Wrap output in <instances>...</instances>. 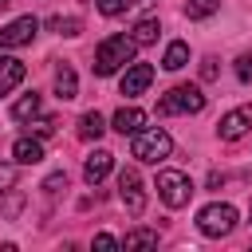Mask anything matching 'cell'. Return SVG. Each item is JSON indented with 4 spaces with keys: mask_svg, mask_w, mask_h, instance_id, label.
<instances>
[{
    "mask_svg": "<svg viewBox=\"0 0 252 252\" xmlns=\"http://www.w3.org/2000/svg\"><path fill=\"white\" fill-rule=\"evenodd\" d=\"M134 47H138L134 35H106V39L94 47V63H91L94 75L106 79V75H114L118 67H126V63L134 59Z\"/></svg>",
    "mask_w": 252,
    "mask_h": 252,
    "instance_id": "1",
    "label": "cell"
},
{
    "mask_svg": "<svg viewBox=\"0 0 252 252\" xmlns=\"http://www.w3.org/2000/svg\"><path fill=\"white\" fill-rule=\"evenodd\" d=\"M169 150H173V138L165 134V130H138L134 134V146H130V154L138 158V161H150V165H158L161 158H169Z\"/></svg>",
    "mask_w": 252,
    "mask_h": 252,
    "instance_id": "2",
    "label": "cell"
},
{
    "mask_svg": "<svg viewBox=\"0 0 252 252\" xmlns=\"http://www.w3.org/2000/svg\"><path fill=\"white\" fill-rule=\"evenodd\" d=\"M201 110H205V94L193 83L173 87L165 98H158V114H201Z\"/></svg>",
    "mask_w": 252,
    "mask_h": 252,
    "instance_id": "3",
    "label": "cell"
},
{
    "mask_svg": "<svg viewBox=\"0 0 252 252\" xmlns=\"http://www.w3.org/2000/svg\"><path fill=\"white\" fill-rule=\"evenodd\" d=\"M158 197H161L169 209L189 205V197H193V181H189V173H181V169H161V173H158Z\"/></svg>",
    "mask_w": 252,
    "mask_h": 252,
    "instance_id": "4",
    "label": "cell"
},
{
    "mask_svg": "<svg viewBox=\"0 0 252 252\" xmlns=\"http://www.w3.org/2000/svg\"><path fill=\"white\" fill-rule=\"evenodd\" d=\"M197 228L205 236H228L236 228V209L232 205H205L197 213Z\"/></svg>",
    "mask_w": 252,
    "mask_h": 252,
    "instance_id": "5",
    "label": "cell"
},
{
    "mask_svg": "<svg viewBox=\"0 0 252 252\" xmlns=\"http://www.w3.org/2000/svg\"><path fill=\"white\" fill-rule=\"evenodd\" d=\"M118 197H122V205H126L130 217H142L146 213V189H142L138 169H122L118 173Z\"/></svg>",
    "mask_w": 252,
    "mask_h": 252,
    "instance_id": "6",
    "label": "cell"
},
{
    "mask_svg": "<svg viewBox=\"0 0 252 252\" xmlns=\"http://www.w3.org/2000/svg\"><path fill=\"white\" fill-rule=\"evenodd\" d=\"M35 32H39L35 16H20V20H12L8 28H0V47H24V43L35 39Z\"/></svg>",
    "mask_w": 252,
    "mask_h": 252,
    "instance_id": "7",
    "label": "cell"
},
{
    "mask_svg": "<svg viewBox=\"0 0 252 252\" xmlns=\"http://www.w3.org/2000/svg\"><path fill=\"white\" fill-rule=\"evenodd\" d=\"M248 126H252V106H236V110H228V114L217 122V134H220L224 142H236V138L248 134Z\"/></svg>",
    "mask_w": 252,
    "mask_h": 252,
    "instance_id": "8",
    "label": "cell"
},
{
    "mask_svg": "<svg viewBox=\"0 0 252 252\" xmlns=\"http://www.w3.org/2000/svg\"><path fill=\"white\" fill-rule=\"evenodd\" d=\"M150 83H154V67H150V63H134V67L122 75V87H118V91H122L126 98H134V94H142Z\"/></svg>",
    "mask_w": 252,
    "mask_h": 252,
    "instance_id": "9",
    "label": "cell"
},
{
    "mask_svg": "<svg viewBox=\"0 0 252 252\" xmlns=\"http://www.w3.org/2000/svg\"><path fill=\"white\" fill-rule=\"evenodd\" d=\"M110 165H114V154H110V150H94V154L87 158V165H83V177H87L91 185H98V181L110 173Z\"/></svg>",
    "mask_w": 252,
    "mask_h": 252,
    "instance_id": "10",
    "label": "cell"
},
{
    "mask_svg": "<svg viewBox=\"0 0 252 252\" xmlns=\"http://www.w3.org/2000/svg\"><path fill=\"white\" fill-rule=\"evenodd\" d=\"M24 75H28V67H24L20 59L0 55V94H8L12 87H20V83H24Z\"/></svg>",
    "mask_w": 252,
    "mask_h": 252,
    "instance_id": "11",
    "label": "cell"
},
{
    "mask_svg": "<svg viewBox=\"0 0 252 252\" xmlns=\"http://www.w3.org/2000/svg\"><path fill=\"white\" fill-rule=\"evenodd\" d=\"M142 126H146V110H138V106H122L114 114V130L118 134H138Z\"/></svg>",
    "mask_w": 252,
    "mask_h": 252,
    "instance_id": "12",
    "label": "cell"
},
{
    "mask_svg": "<svg viewBox=\"0 0 252 252\" xmlns=\"http://www.w3.org/2000/svg\"><path fill=\"white\" fill-rule=\"evenodd\" d=\"M12 158H16L20 165H35V161H43V146H39V138H16Z\"/></svg>",
    "mask_w": 252,
    "mask_h": 252,
    "instance_id": "13",
    "label": "cell"
},
{
    "mask_svg": "<svg viewBox=\"0 0 252 252\" xmlns=\"http://www.w3.org/2000/svg\"><path fill=\"white\" fill-rule=\"evenodd\" d=\"M55 94H59L63 102H71V98L79 94V79H75V71H71L67 63H63L59 71H55Z\"/></svg>",
    "mask_w": 252,
    "mask_h": 252,
    "instance_id": "14",
    "label": "cell"
},
{
    "mask_svg": "<svg viewBox=\"0 0 252 252\" xmlns=\"http://www.w3.org/2000/svg\"><path fill=\"white\" fill-rule=\"evenodd\" d=\"M185 63H189V43L173 39V43L165 47V55H161V67H165V71H181Z\"/></svg>",
    "mask_w": 252,
    "mask_h": 252,
    "instance_id": "15",
    "label": "cell"
},
{
    "mask_svg": "<svg viewBox=\"0 0 252 252\" xmlns=\"http://www.w3.org/2000/svg\"><path fill=\"white\" fill-rule=\"evenodd\" d=\"M102 130H106V122H102V114H98V110H87V114L79 118V138H87V142L94 138V142H98V138H102Z\"/></svg>",
    "mask_w": 252,
    "mask_h": 252,
    "instance_id": "16",
    "label": "cell"
},
{
    "mask_svg": "<svg viewBox=\"0 0 252 252\" xmlns=\"http://www.w3.org/2000/svg\"><path fill=\"white\" fill-rule=\"evenodd\" d=\"M122 248H126V252H130V248H158V228H134V232H126Z\"/></svg>",
    "mask_w": 252,
    "mask_h": 252,
    "instance_id": "17",
    "label": "cell"
},
{
    "mask_svg": "<svg viewBox=\"0 0 252 252\" xmlns=\"http://www.w3.org/2000/svg\"><path fill=\"white\" fill-rule=\"evenodd\" d=\"M39 114V94H24L16 106H12V118L16 122H28V118H35Z\"/></svg>",
    "mask_w": 252,
    "mask_h": 252,
    "instance_id": "18",
    "label": "cell"
},
{
    "mask_svg": "<svg viewBox=\"0 0 252 252\" xmlns=\"http://www.w3.org/2000/svg\"><path fill=\"white\" fill-rule=\"evenodd\" d=\"M220 8V0H185V16L189 20H205V16H213Z\"/></svg>",
    "mask_w": 252,
    "mask_h": 252,
    "instance_id": "19",
    "label": "cell"
},
{
    "mask_svg": "<svg viewBox=\"0 0 252 252\" xmlns=\"http://www.w3.org/2000/svg\"><path fill=\"white\" fill-rule=\"evenodd\" d=\"M138 4H146V0H94V8H98L102 16H122V12L138 8Z\"/></svg>",
    "mask_w": 252,
    "mask_h": 252,
    "instance_id": "20",
    "label": "cell"
},
{
    "mask_svg": "<svg viewBox=\"0 0 252 252\" xmlns=\"http://www.w3.org/2000/svg\"><path fill=\"white\" fill-rule=\"evenodd\" d=\"M154 39H158V20H138V24H134V43L146 47V43H154Z\"/></svg>",
    "mask_w": 252,
    "mask_h": 252,
    "instance_id": "21",
    "label": "cell"
},
{
    "mask_svg": "<svg viewBox=\"0 0 252 252\" xmlns=\"http://www.w3.org/2000/svg\"><path fill=\"white\" fill-rule=\"evenodd\" d=\"M47 28H51V32H59V35H79V32H83V20H79V16H67V20H63V16H55Z\"/></svg>",
    "mask_w": 252,
    "mask_h": 252,
    "instance_id": "22",
    "label": "cell"
},
{
    "mask_svg": "<svg viewBox=\"0 0 252 252\" xmlns=\"http://www.w3.org/2000/svg\"><path fill=\"white\" fill-rule=\"evenodd\" d=\"M55 126H59L55 118H32V134H35V138H51Z\"/></svg>",
    "mask_w": 252,
    "mask_h": 252,
    "instance_id": "23",
    "label": "cell"
},
{
    "mask_svg": "<svg viewBox=\"0 0 252 252\" xmlns=\"http://www.w3.org/2000/svg\"><path fill=\"white\" fill-rule=\"evenodd\" d=\"M12 185H16V165H0V197L12 193Z\"/></svg>",
    "mask_w": 252,
    "mask_h": 252,
    "instance_id": "24",
    "label": "cell"
},
{
    "mask_svg": "<svg viewBox=\"0 0 252 252\" xmlns=\"http://www.w3.org/2000/svg\"><path fill=\"white\" fill-rule=\"evenodd\" d=\"M236 79L240 83H252V55H240L236 59Z\"/></svg>",
    "mask_w": 252,
    "mask_h": 252,
    "instance_id": "25",
    "label": "cell"
},
{
    "mask_svg": "<svg viewBox=\"0 0 252 252\" xmlns=\"http://www.w3.org/2000/svg\"><path fill=\"white\" fill-rule=\"evenodd\" d=\"M59 189H67V173H51L43 181V193H59Z\"/></svg>",
    "mask_w": 252,
    "mask_h": 252,
    "instance_id": "26",
    "label": "cell"
},
{
    "mask_svg": "<svg viewBox=\"0 0 252 252\" xmlns=\"http://www.w3.org/2000/svg\"><path fill=\"white\" fill-rule=\"evenodd\" d=\"M20 209H24V197H20V193H12V197L4 201V217H16Z\"/></svg>",
    "mask_w": 252,
    "mask_h": 252,
    "instance_id": "27",
    "label": "cell"
},
{
    "mask_svg": "<svg viewBox=\"0 0 252 252\" xmlns=\"http://www.w3.org/2000/svg\"><path fill=\"white\" fill-rule=\"evenodd\" d=\"M94 248H122V240H114L110 232H98L94 236Z\"/></svg>",
    "mask_w": 252,
    "mask_h": 252,
    "instance_id": "28",
    "label": "cell"
},
{
    "mask_svg": "<svg viewBox=\"0 0 252 252\" xmlns=\"http://www.w3.org/2000/svg\"><path fill=\"white\" fill-rule=\"evenodd\" d=\"M201 79H217V59H205L201 63Z\"/></svg>",
    "mask_w": 252,
    "mask_h": 252,
    "instance_id": "29",
    "label": "cell"
},
{
    "mask_svg": "<svg viewBox=\"0 0 252 252\" xmlns=\"http://www.w3.org/2000/svg\"><path fill=\"white\" fill-rule=\"evenodd\" d=\"M0 8H8V0H0Z\"/></svg>",
    "mask_w": 252,
    "mask_h": 252,
    "instance_id": "30",
    "label": "cell"
}]
</instances>
